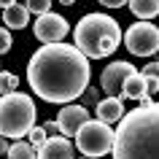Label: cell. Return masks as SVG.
Masks as SVG:
<instances>
[{
    "instance_id": "cell-21",
    "label": "cell",
    "mask_w": 159,
    "mask_h": 159,
    "mask_svg": "<svg viewBox=\"0 0 159 159\" xmlns=\"http://www.w3.org/2000/svg\"><path fill=\"white\" fill-rule=\"evenodd\" d=\"M159 92V78H146V97H154Z\"/></svg>"
},
{
    "instance_id": "cell-7",
    "label": "cell",
    "mask_w": 159,
    "mask_h": 159,
    "mask_svg": "<svg viewBox=\"0 0 159 159\" xmlns=\"http://www.w3.org/2000/svg\"><path fill=\"white\" fill-rule=\"evenodd\" d=\"M67 19L59 16V14H54V11H49V14H43V16L35 19L33 25V33L35 38L41 43H46V46H51V43H62V38L67 35Z\"/></svg>"
},
{
    "instance_id": "cell-10",
    "label": "cell",
    "mask_w": 159,
    "mask_h": 159,
    "mask_svg": "<svg viewBox=\"0 0 159 159\" xmlns=\"http://www.w3.org/2000/svg\"><path fill=\"white\" fill-rule=\"evenodd\" d=\"M73 154H75L73 143L67 140V138H62V135H57V138H46V143L35 151V157H38V159H75Z\"/></svg>"
},
{
    "instance_id": "cell-12",
    "label": "cell",
    "mask_w": 159,
    "mask_h": 159,
    "mask_svg": "<svg viewBox=\"0 0 159 159\" xmlns=\"http://www.w3.org/2000/svg\"><path fill=\"white\" fill-rule=\"evenodd\" d=\"M143 100L146 97V78H143L138 70L132 75H127L124 84H121V92H119V100Z\"/></svg>"
},
{
    "instance_id": "cell-8",
    "label": "cell",
    "mask_w": 159,
    "mask_h": 159,
    "mask_svg": "<svg viewBox=\"0 0 159 159\" xmlns=\"http://www.w3.org/2000/svg\"><path fill=\"white\" fill-rule=\"evenodd\" d=\"M135 67L129 65V62H111L105 70H102L100 75V92H108V97H119V92H121V84H124L127 75H132Z\"/></svg>"
},
{
    "instance_id": "cell-17",
    "label": "cell",
    "mask_w": 159,
    "mask_h": 159,
    "mask_svg": "<svg viewBox=\"0 0 159 159\" xmlns=\"http://www.w3.org/2000/svg\"><path fill=\"white\" fill-rule=\"evenodd\" d=\"M19 89V78L14 73H3L0 70V94H11Z\"/></svg>"
},
{
    "instance_id": "cell-20",
    "label": "cell",
    "mask_w": 159,
    "mask_h": 159,
    "mask_svg": "<svg viewBox=\"0 0 159 159\" xmlns=\"http://www.w3.org/2000/svg\"><path fill=\"white\" fill-rule=\"evenodd\" d=\"M6 51H11V30L0 27V54H6Z\"/></svg>"
},
{
    "instance_id": "cell-2",
    "label": "cell",
    "mask_w": 159,
    "mask_h": 159,
    "mask_svg": "<svg viewBox=\"0 0 159 159\" xmlns=\"http://www.w3.org/2000/svg\"><path fill=\"white\" fill-rule=\"evenodd\" d=\"M159 105L148 102L135 111H127L119 129H113V159H159Z\"/></svg>"
},
{
    "instance_id": "cell-13",
    "label": "cell",
    "mask_w": 159,
    "mask_h": 159,
    "mask_svg": "<svg viewBox=\"0 0 159 159\" xmlns=\"http://www.w3.org/2000/svg\"><path fill=\"white\" fill-rule=\"evenodd\" d=\"M3 22H6L11 30H22V27H27V22H30V14H27V8L22 3H11V6L3 8Z\"/></svg>"
},
{
    "instance_id": "cell-18",
    "label": "cell",
    "mask_w": 159,
    "mask_h": 159,
    "mask_svg": "<svg viewBox=\"0 0 159 159\" xmlns=\"http://www.w3.org/2000/svg\"><path fill=\"white\" fill-rule=\"evenodd\" d=\"M102 97H100V89H94V86H86L84 92H81V102H78V105H81V108H89V105H97V102H100Z\"/></svg>"
},
{
    "instance_id": "cell-22",
    "label": "cell",
    "mask_w": 159,
    "mask_h": 159,
    "mask_svg": "<svg viewBox=\"0 0 159 159\" xmlns=\"http://www.w3.org/2000/svg\"><path fill=\"white\" fill-rule=\"evenodd\" d=\"M143 78H157L159 75V65L157 62H148V65H146V73H140Z\"/></svg>"
},
{
    "instance_id": "cell-15",
    "label": "cell",
    "mask_w": 159,
    "mask_h": 159,
    "mask_svg": "<svg viewBox=\"0 0 159 159\" xmlns=\"http://www.w3.org/2000/svg\"><path fill=\"white\" fill-rule=\"evenodd\" d=\"M6 159H38L35 157V148L30 146V143L25 140H14L8 146V154H6Z\"/></svg>"
},
{
    "instance_id": "cell-16",
    "label": "cell",
    "mask_w": 159,
    "mask_h": 159,
    "mask_svg": "<svg viewBox=\"0 0 159 159\" xmlns=\"http://www.w3.org/2000/svg\"><path fill=\"white\" fill-rule=\"evenodd\" d=\"M27 8V14H35V16H43V14H49L51 11V0H27L22 3Z\"/></svg>"
},
{
    "instance_id": "cell-11",
    "label": "cell",
    "mask_w": 159,
    "mask_h": 159,
    "mask_svg": "<svg viewBox=\"0 0 159 159\" xmlns=\"http://www.w3.org/2000/svg\"><path fill=\"white\" fill-rule=\"evenodd\" d=\"M124 102L119 100V97H102L97 105H94V116H97V121L100 124H116V121H121V116H124Z\"/></svg>"
},
{
    "instance_id": "cell-1",
    "label": "cell",
    "mask_w": 159,
    "mask_h": 159,
    "mask_svg": "<svg viewBox=\"0 0 159 159\" xmlns=\"http://www.w3.org/2000/svg\"><path fill=\"white\" fill-rule=\"evenodd\" d=\"M89 59L70 43H51L43 46L27 62V81L41 100L46 102H70L81 97L89 86Z\"/></svg>"
},
{
    "instance_id": "cell-19",
    "label": "cell",
    "mask_w": 159,
    "mask_h": 159,
    "mask_svg": "<svg viewBox=\"0 0 159 159\" xmlns=\"http://www.w3.org/2000/svg\"><path fill=\"white\" fill-rule=\"evenodd\" d=\"M27 138H30V146H33L35 151L41 148L43 143H46V135H43V129H41V127H33V129L27 132Z\"/></svg>"
},
{
    "instance_id": "cell-14",
    "label": "cell",
    "mask_w": 159,
    "mask_h": 159,
    "mask_svg": "<svg viewBox=\"0 0 159 159\" xmlns=\"http://www.w3.org/2000/svg\"><path fill=\"white\" fill-rule=\"evenodd\" d=\"M127 6H129V11H132L140 22H148V19H154L159 14V3L157 0H132V3H127Z\"/></svg>"
},
{
    "instance_id": "cell-9",
    "label": "cell",
    "mask_w": 159,
    "mask_h": 159,
    "mask_svg": "<svg viewBox=\"0 0 159 159\" xmlns=\"http://www.w3.org/2000/svg\"><path fill=\"white\" fill-rule=\"evenodd\" d=\"M89 119H92V113H89L86 108H81V105H73V102H70V105H65V108L59 111V116L54 119V121H57L59 135H62V138H70V135L75 138V132H78V129H81Z\"/></svg>"
},
{
    "instance_id": "cell-5",
    "label": "cell",
    "mask_w": 159,
    "mask_h": 159,
    "mask_svg": "<svg viewBox=\"0 0 159 159\" xmlns=\"http://www.w3.org/2000/svg\"><path fill=\"white\" fill-rule=\"evenodd\" d=\"M113 146V129L108 124H100L97 119H89L78 132H75V146L86 159H97L105 157Z\"/></svg>"
},
{
    "instance_id": "cell-3",
    "label": "cell",
    "mask_w": 159,
    "mask_h": 159,
    "mask_svg": "<svg viewBox=\"0 0 159 159\" xmlns=\"http://www.w3.org/2000/svg\"><path fill=\"white\" fill-rule=\"evenodd\" d=\"M75 49L86 59H102L111 57L121 43V27L116 19L105 14H86L73 30Z\"/></svg>"
},
{
    "instance_id": "cell-6",
    "label": "cell",
    "mask_w": 159,
    "mask_h": 159,
    "mask_svg": "<svg viewBox=\"0 0 159 159\" xmlns=\"http://www.w3.org/2000/svg\"><path fill=\"white\" fill-rule=\"evenodd\" d=\"M121 38H124L129 54H135V57H154L159 51V30L151 22L132 25L127 33H121Z\"/></svg>"
},
{
    "instance_id": "cell-4",
    "label": "cell",
    "mask_w": 159,
    "mask_h": 159,
    "mask_svg": "<svg viewBox=\"0 0 159 159\" xmlns=\"http://www.w3.org/2000/svg\"><path fill=\"white\" fill-rule=\"evenodd\" d=\"M35 127V102L25 92H11L0 97V138L22 140Z\"/></svg>"
},
{
    "instance_id": "cell-24",
    "label": "cell",
    "mask_w": 159,
    "mask_h": 159,
    "mask_svg": "<svg viewBox=\"0 0 159 159\" xmlns=\"http://www.w3.org/2000/svg\"><path fill=\"white\" fill-rule=\"evenodd\" d=\"M8 146H11V143L6 140V138H0V157H6V154H8Z\"/></svg>"
},
{
    "instance_id": "cell-23",
    "label": "cell",
    "mask_w": 159,
    "mask_h": 159,
    "mask_svg": "<svg viewBox=\"0 0 159 159\" xmlns=\"http://www.w3.org/2000/svg\"><path fill=\"white\" fill-rule=\"evenodd\" d=\"M100 6H108V8H121V6H127L124 0H102Z\"/></svg>"
}]
</instances>
